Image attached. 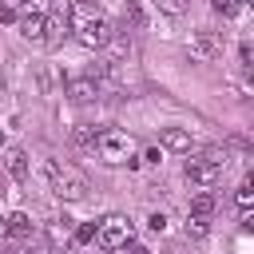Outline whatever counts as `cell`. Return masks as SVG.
I'll use <instances>...</instances> for the list:
<instances>
[{
  "instance_id": "1",
  "label": "cell",
  "mask_w": 254,
  "mask_h": 254,
  "mask_svg": "<svg viewBox=\"0 0 254 254\" xmlns=\"http://www.w3.org/2000/svg\"><path fill=\"white\" fill-rule=\"evenodd\" d=\"M40 171H44L48 190H52L56 198H64V202H79V198H87V179H83L79 171H71V167H64V163H56V159H44V163H40Z\"/></svg>"
},
{
  "instance_id": "2",
  "label": "cell",
  "mask_w": 254,
  "mask_h": 254,
  "mask_svg": "<svg viewBox=\"0 0 254 254\" xmlns=\"http://www.w3.org/2000/svg\"><path fill=\"white\" fill-rule=\"evenodd\" d=\"M95 155H99V163H107V167H135L139 159H135V135H127V131H115V127H107V131H99L95 135Z\"/></svg>"
},
{
  "instance_id": "3",
  "label": "cell",
  "mask_w": 254,
  "mask_h": 254,
  "mask_svg": "<svg viewBox=\"0 0 254 254\" xmlns=\"http://www.w3.org/2000/svg\"><path fill=\"white\" fill-rule=\"evenodd\" d=\"M222 167H226V151H202V155H190L187 159V167H183V175H187V183L190 187H198V190H210L218 179H222Z\"/></svg>"
},
{
  "instance_id": "4",
  "label": "cell",
  "mask_w": 254,
  "mask_h": 254,
  "mask_svg": "<svg viewBox=\"0 0 254 254\" xmlns=\"http://www.w3.org/2000/svg\"><path fill=\"white\" fill-rule=\"evenodd\" d=\"M95 242L99 250H123L127 242H135V226L127 214H107L103 222H95Z\"/></svg>"
},
{
  "instance_id": "5",
  "label": "cell",
  "mask_w": 254,
  "mask_h": 254,
  "mask_svg": "<svg viewBox=\"0 0 254 254\" xmlns=\"http://www.w3.org/2000/svg\"><path fill=\"white\" fill-rule=\"evenodd\" d=\"M71 32H75V40H79L83 48H91V52H103V48L111 44V36H115V28H111V20H107L103 12L91 16V20H83V24H75Z\"/></svg>"
},
{
  "instance_id": "6",
  "label": "cell",
  "mask_w": 254,
  "mask_h": 254,
  "mask_svg": "<svg viewBox=\"0 0 254 254\" xmlns=\"http://www.w3.org/2000/svg\"><path fill=\"white\" fill-rule=\"evenodd\" d=\"M187 52H190V60H214V56L222 52V36H218L214 28H198L194 40L187 44Z\"/></svg>"
},
{
  "instance_id": "7",
  "label": "cell",
  "mask_w": 254,
  "mask_h": 254,
  "mask_svg": "<svg viewBox=\"0 0 254 254\" xmlns=\"http://www.w3.org/2000/svg\"><path fill=\"white\" fill-rule=\"evenodd\" d=\"M4 171H8V179H16V183H28V179H32L28 151H24V147H4Z\"/></svg>"
},
{
  "instance_id": "8",
  "label": "cell",
  "mask_w": 254,
  "mask_h": 254,
  "mask_svg": "<svg viewBox=\"0 0 254 254\" xmlns=\"http://www.w3.org/2000/svg\"><path fill=\"white\" fill-rule=\"evenodd\" d=\"M103 91H99V83L91 79V75H75V79H67V99L71 103H95Z\"/></svg>"
},
{
  "instance_id": "9",
  "label": "cell",
  "mask_w": 254,
  "mask_h": 254,
  "mask_svg": "<svg viewBox=\"0 0 254 254\" xmlns=\"http://www.w3.org/2000/svg\"><path fill=\"white\" fill-rule=\"evenodd\" d=\"M67 32H71L67 28V12H48V20H44V48H56Z\"/></svg>"
},
{
  "instance_id": "10",
  "label": "cell",
  "mask_w": 254,
  "mask_h": 254,
  "mask_svg": "<svg viewBox=\"0 0 254 254\" xmlns=\"http://www.w3.org/2000/svg\"><path fill=\"white\" fill-rule=\"evenodd\" d=\"M163 151L190 155V131H183V127H167V131H163Z\"/></svg>"
},
{
  "instance_id": "11",
  "label": "cell",
  "mask_w": 254,
  "mask_h": 254,
  "mask_svg": "<svg viewBox=\"0 0 254 254\" xmlns=\"http://www.w3.org/2000/svg\"><path fill=\"white\" fill-rule=\"evenodd\" d=\"M44 20L48 16H20V36L32 44H44Z\"/></svg>"
},
{
  "instance_id": "12",
  "label": "cell",
  "mask_w": 254,
  "mask_h": 254,
  "mask_svg": "<svg viewBox=\"0 0 254 254\" xmlns=\"http://www.w3.org/2000/svg\"><path fill=\"white\" fill-rule=\"evenodd\" d=\"M48 242L52 246H67L71 242V218H52L48 222Z\"/></svg>"
},
{
  "instance_id": "13",
  "label": "cell",
  "mask_w": 254,
  "mask_h": 254,
  "mask_svg": "<svg viewBox=\"0 0 254 254\" xmlns=\"http://www.w3.org/2000/svg\"><path fill=\"white\" fill-rule=\"evenodd\" d=\"M147 24V12L139 8V0H123V28L131 32V28H143Z\"/></svg>"
},
{
  "instance_id": "14",
  "label": "cell",
  "mask_w": 254,
  "mask_h": 254,
  "mask_svg": "<svg viewBox=\"0 0 254 254\" xmlns=\"http://www.w3.org/2000/svg\"><path fill=\"white\" fill-rule=\"evenodd\" d=\"M214 206H218L214 190H198V194L190 198V214H202V218H210V214H214Z\"/></svg>"
},
{
  "instance_id": "15",
  "label": "cell",
  "mask_w": 254,
  "mask_h": 254,
  "mask_svg": "<svg viewBox=\"0 0 254 254\" xmlns=\"http://www.w3.org/2000/svg\"><path fill=\"white\" fill-rule=\"evenodd\" d=\"M4 222H8V234H16V238H28V234H32V218H28L24 210H12Z\"/></svg>"
},
{
  "instance_id": "16",
  "label": "cell",
  "mask_w": 254,
  "mask_h": 254,
  "mask_svg": "<svg viewBox=\"0 0 254 254\" xmlns=\"http://www.w3.org/2000/svg\"><path fill=\"white\" fill-rule=\"evenodd\" d=\"M234 202H238L242 210H254V179H242V183H238V190H234Z\"/></svg>"
},
{
  "instance_id": "17",
  "label": "cell",
  "mask_w": 254,
  "mask_h": 254,
  "mask_svg": "<svg viewBox=\"0 0 254 254\" xmlns=\"http://www.w3.org/2000/svg\"><path fill=\"white\" fill-rule=\"evenodd\" d=\"M210 8L222 12V16H242L250 4H246V0H210Z\"/></svg>"
},
{
  "instance_id": "18",
  "label": "cell",
  "mask_w": 254,
  "mask_h": 254,
  "mask_svg": "<svg viewBox=\"0 0 254 254\" xmlns=\"http://www.w3.org/2000/svg\"><path fill=\"white\" fill-rule=\"evenodd\" d=\"M187 234L206 238V234H210V218H202V214H187Z\"/></svg>"
},
{
  "instance_id": "19",
  "label": "cell",
  "mask_w": 254,
  "mask_h": 254,
  "mask_svg": "<svg viewBox=\"0 0 254 254\" xmlns=\"http://www.w3.org/2000/svg\"><path fill=\"white\" fill-rule=\"evenodd\" d=\"M20 16H48V0H20Z\"/></svg>"
},
{
  "instance_id": "20",
  "label": "cell",
  "mask_w": 254,
  "mask_h": 254,
  "mask_svg": "<svg viewBox=\"0 0 254 254\" xmlns=\"http://www.w3.org/2000/svg\"><path fill=\"white\" fill-rule=\"evenodd\" d=\"M159 4V12H167V16H183L187 8H190V0H155Z\"/></svg>"
},
{
  "instance_id": "21",
  "label": "cell",
  "mask_w": 254,
  "mask_h": 254,
  "mask_svg": "<svg viewBox=\"0 0 254 254\" xmlns=\"http://www.w3.org/2000/svg\"><path fill=\"white\" fill-rule=\"evenodd\" d=\"M91 238H95V226H91V222H83V226L71 230V242H75V246H83V242H91Z\"/></svg>"
},
{
  "instance_id": "22",
  "label": "cell",
  "mask_w": 254,
  "mask_h": 254,
  "mask_svg": "<svg viewBox=\"0 0 254 254\" xmlns=\"http://www.w3.org/2000/svg\"><path fill=\"white\" fill-rule=\"evenodd\" d=\"M71 139H75V143H91V147H95V131H91L87 123H79V127L71 131Z\"/></svg>"
},
{
  "instance_id": "23",
  "label": "cell",
  "mask_w": 254,
  "mask_h": 254,
  "mask_svg": "<svg viewBox=\"0 0 254 254\" xmlns=\"http://www.w3.org/2000/svg\"><path fill=\"white\" fill-rule=\"evenodd\" d=\"M12 20H20V12L12 4H0V24H12Z\"/></svg>"
},
{
  "instance_id": "24",
  "label": "cell",
  "mask_w": 254,
  "mask_h": 254,
  "mask_svg": "<svg viewBox=\"0 0 254 254\" xmlns=\"http://www.w3.org/2000/svg\"><path fill=\"white\" fill-rule=\"evenodd\" d=\"M147 226H151V230H167V214H159V210H155V214L147 218Z\"/></svg>"
},
{
  "instance_id": "25",
  "label": "cell",
  "mask_w": 254,
  "mask_h": 254,
  "mask_svg": "<svg viewBox=\"0 0 254 254\" xmlns=\"http://www.w3.org/2000/svg\"><path fill=\"white\" fill-rule=\"evenodd\" d=\"M123 250H127V254H151V250H147V246H143V242H127V246H123Z\"/></svg>"
},
{
  "instance_id": "26",
  "label": "cell",
  "mask_w": 254,
  "mask_h": 254,
  "mask_svg": "<svg viewBox=\"0 0 254 254\" xmlns=\"http://www.w3.org/2000/svg\"><path fill=\"white\" fill-rule=\"evenodd\" d=\"M147 163H163V147H151L147 151Z\"/></svg>"
},
{
  "instance_id": "27",
  "label": "cell",
  "mask_w": 254,
  "mask_h": 254,
  "mask_svg": "<svg viewBox=\"0 0 254 254\" xmlns=\"http://www.w3.org/2000/svg\"><path fill=\"white\" fill-rule=\"evenodd\" d=\"M242 230H254V210H242Z\"/></svg>"
},
{
  "instance_id": "28",
  "label": "cell",
  "mask_w": 254,
  "mask_h": 254,
  "mask_svg": "<svg viewBox=\"0 0 254 254\" xmlns=\"http://www.w3.org/2000/svg\"><path fill=\"white\" fill-rule=\"evenodd\" d=\"M167 254H194V250H187V246H171Z\"/></svg>"
},
{
  "instance_id": "29",
  "label": "cell",
  "mask_w": 254,
  "mask_h": 254,
  "mask_svg": "<svg viewBox=\"0 0 254 254\" xmlns=\"http://www.w3.org/2000/svg\"><path fill=\"white\" fill-rule=\"evenodd\" d=\"M4 190H8V179H4V175H0V194H4Z\"/></svg>"
},
{
  "instance_id": "30",
  "label": "cell",
  "mask_w": 254,
  "mask_h": 254,
  "mask_svg": "<svg viewBox=\"0 0 254 254\" xmlns=\"http://www.w3.org/2000/svg\"><path fill=\"white\" fill-rule=\"evenodd\" d=\"M4 147H8V143H4V127H0V151H4Z\"/></svg>"
},
{
  "instance_id": "31",
  "label": "cell",
  "mask_w": 254,
  "mask_h": 254,
  "mask_svg": "<svg viewBox=\"0 0 254 254\" xmlns=\"http://www.w3.org/2000/svg\"><path fill=\"white\" fill-rule=\"evenodd\" d=\"M0 91H4V79H0Z\"/></svg>"
}]
</instances>
